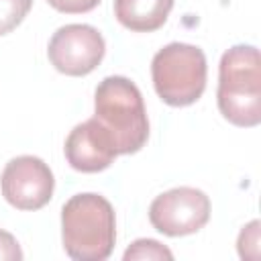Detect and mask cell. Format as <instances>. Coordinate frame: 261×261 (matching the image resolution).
<instances>
[{"label": "cell", "mask_w": 261, "mask_h": 261, "mask_svg": "<svg viewBox=\"0 0 261 261\" xmlns=\"http://www.w3.org/2000/svg\"><path fill=\"white\" fill-rule=\"evenodd\" d=\"M61 241L75 261H104L116 241L112 204L100 194H75L61 208Z\"/></svg>", "instance_id": "cell-1"}, {"label": "cell", "mask_w": 261, "mask_h": 261, "mask_svg": "<svg viewBox=\"0 0 261 261\" xmlns=\"http://www.w3.org/2000/svg\"><path fill=\"white\" fill-rule=\"evenodd\" d=\"M94 118L108 133L116 155L137 153L149 139L143 96L124 75H108L98 84L94 92Z\"/></svg>", "instance_id": "cell-2"}, {"label": "cell", "mask_w": 261, "mask_h": 261, "mask_svg": "<svg viewBox=\"0 0 261 261\" xmlns=\"http://www.w3.org/2000/svg\"><path fill=\"white\" fill-rule=\"evenodd\" d=\"M216 102L220 114L237 126L261 122V59L255 45H234L222 53Z\"/></svg>", "instance_id": "cell-3"}, {"label": "cell", "mask_w": 261, "mask_h": 261, "mask_svg": "<svg viewBox=\"0 0 261 261\" xmlns=\"http://www.w3.org/2000/svg\"><path fill=\"white\" fill-rule=\"evenodd\" d=\"M206 55L188 43H169L151 61V77L157 96L169 106H190L206 90Z\"/></svg>", "instance_id": "cell-4"}, {"label": "cell", "mask_w": 261, "mask_h": 261, "mask_svg": "<svg viewBox=\"0 0 261 261\" xmlns=\"http://www.w3.org/2000/svg\"><path fill=\"white\" fill-rule=\"evenodd\" d=\"M210 218V198L190 186H179L159 194L149 206V220L155 230L167 237H186L206 226Z\"/></svg>", "instance_id": "cell-5"}, {"label": "cell", "mask_w": 261, "mask_h": 261, "mask_svg": "<svg viewBox=\"0 0 261 261\" xmlns=\"http://www.w3.org/2000/svg\"><path fill=\"white\" fill-rule=\"evenodd\" d=\"M106 43L98 29L92 24H65L59 27L47 47L51 65L65 75H88L104 59Z\"/></svg>", "instance_id": "cell-6"}, {"label": "cell", "mask_w": 261, "mask_h": 261, "mask_svg": "<svg viewBox=\"0 0 261 261\" xmlns=\"http://www.w3.org/2000/svg\"><path fill=\"white\" fill-rule=\"evenodd\" d=\"M0 188L4 200L18 210H39L53 198V171L35 155H20L6 163Z\"/></svg>", "instance_id": "cell-7"}, {"label": "cell", "mask_w": 261, "mask_h": 261, "mask_svg": "<svg viewBox=\"0 0 261 261\" xmlns=\"http://www.w3.org/2000/svg\"><path fill=\"white\" fill-rule=\"evenodd\" d=\"M63 149L67 163L82 173H98L110 167V163L116 159V151L108 133L94 116L71 128Z\"/></svg>", "instance_id": "cell-8"}, {"label": "cell", "mask_w": 261, "mask_h": 261, "mask_svg": "<svg viewBox=\"0 0 261 261\" xmlns=\"http://www.w3.org/2000/svg\"><path fill=\"white\" fill-rule=\"evenodd\" d=\"M173 8V0H114L116 20L135 33L161 29Z\"/></svg>", "instance_id": "cell-9"}, {"label": "cell", "mask_w": 261, "mask_h": 261, "mask_svg": "<svg viewBox=\"0 0 261 261\" xmlns=\"http://www.w3.org/2000/svg\"><path fill=\"white\" fill-rule=\"evenodd\" d=\"M124 261H135V259H147V261H155V259H173V253L161 245L159 241L153 239H137L122 255Z\"/></svg>", "instance_id": "cell-10"}, {"label": "cell", "mask_w": 261, "mask_h": 261, "mask_svg": "<svg viewBox=\"0 0 261 261\" xmlns=\"http://www.w3.org/2000/svg\"><path fill=\"white\" fill-rule=\"evenodd\" d=\"M33 0H0V35L14 31L29 14Z\"/></svg>", "instance_id": "cell-11"}, {"label": "cell", "mask_w": 261, "mask_h": 261, "mask_svg": "<svg viewBox=\"0 0 261 261\" xmlns=\"http://www.w3.org/2000/svg\"><path fill=\"white\" fill-rule=\"evenodd\" d=\"M261 222L259 220H251L247 226L241 228L239 232V241H237V249H239V255L241 259H249V261H257L259 255H261V239H259V228Z\"/></svg>", "instance_id": "cell-12"}, {"label": "cell", "mask_w": 261, "mask_h": 261, "mask_svg": "<svg viewBox=\"0 0 261 261\" xmlns=\"http://www.w3.org/2000/svg\"><path fill=\"white\" fill-rule=\"evenodd\" d=\"M55 10L65 12V14H82L94 10L100 0H47Z\"/></svg>", "instance_id": "cell-13"}, {"label": "cell", "mask_w": 261, "mask_h": 261, "mask_svg": "<svg viewBox=\"0 0 261 261\" xmlns=\"http://www.w3.org/2000/svg\"><path fill=\"white\" fill-rule=\"evenodd\" d=\"M20 259H22L20 245L10 232L0 228V261H20Z\"/></svg>", "instance_id": "cell-14"}]
</instances>
